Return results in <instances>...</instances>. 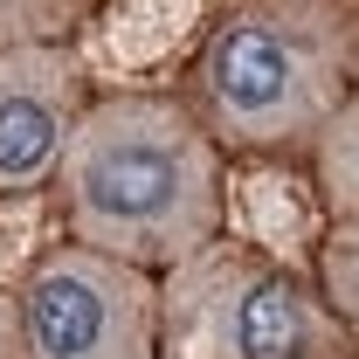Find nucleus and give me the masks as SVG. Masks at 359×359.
Instances as JSON below:
<instances>
[{"mask_svg": "<svg viewBox=\"0 0 359 359\" xmlns=\"http://www.w3.org/2000/svg\"><path fill=\"white\" fill-rule=\"evenodd\" d=\"M311 283L325 297V311L353 332L359 346V215H325V235L311 242Z\"/></svg>", "mask_w": 359, "mask_h": 359, "instance_id": "nucleus-7", "label": "nucleus"}, {"mask_svg": "<svg viewBox=\"0 0 359 359\" xmlns=\"http://www.w3.org/2000/svg\"><path fill=\"white\" fill-rule=\"evenodd\" d=\"M42 194L69 242L173 269L228 228V152L201 132L180 90L90 83Z\"/></svg>", "mask_w": 359, "mask_h": 359, "instance_id": "nucleus-1", "label": "nucleus"}, {"mask_svg": "<svg viewBox=\"0 0 359 359\" xmlns=\"http://www.w3.org/2000/svg\"><path fill=\"white\" fill-rule=\"evenodd\" d=\"M14 318L28 359H159V269L62 235L28 256Z\"/></svg>", "mask_w": 359, "mask_h": 359, "instance_id": "nucleus-4", "label": "nucleus"}, {"mask_svg": "<svg viewBox=\"0 0 359 359\" xmlns=\"http://www.w3.org/2000/svg\"><path fill=\"white\" fill-rule=\"evenodd\" d=\"M0 359H28L21 353V318H14V290L0 283Z\"/></svg>", "mask_w": 359, "mask_h": 359, "instance_id": "nucleus-9", "label": "nucleus"}, {"mask_svg": "<svg viewBox=\"0 0 359 359\" xmlns=\"http://www.w3.org/2000/svg\"><path fill=\"white\" fill-rule=\"evenodd\" d=\"M359 69V0H208L180 97L228 159H304Z\"/></svg>", "mask_w": 359, "mask_h": 359, "instance_id": "nucleus-2", "label": "nucleus"}, {"mask_svg": "<svg viewBox=\"0 0 359 359\" xmlns=\"http://www.w3.org/2000/svg\"><path fill=\"white\" fill-rule=\"evenodd\" d=\"M159 359H359L311 269L215 235L159 269Z\"/></svg>", "mask_w": 359, "mask_h": 359, "instance_id": "nucleus-3", "label": "nucleus"}, {"mask_svg": "<svg viewBox=\"0 0 359 359\" xmlns=\"http://www.w3.org/2000/svg\"><path fill=\"white\" fill-rule=\"evenodd\" d=\"M297 166H304V180H311L325 215H359V69H353V83H346V97H339V111L304 145Z\"/></svg>", "mask_w": 359, "mask_h": 359, "instance_id": "nucleus-6", "label": "nucleus"}, {"mask_svg": "<svg viewBox=\"0 0 359 359\" xmlns=\"http://www.w3.org/2000/svg\"><path fill=\"white\" fill-rule=\"evenodd\" d=\"M90 97V62L76 42L0 48V208L35 201L48 166L62 152V132Z\"/></svg>", "mask_w": 359, "mask_h": 359, "instance_id": "nucleus-5", "label": "nucleus"}, {"mask_svg": "<svg viewBox=\"0 0 359 359\" xmlns=\"http://www.w3.org/2000/svg\"><path fill=\"white\" fill-rule=\"evenodd\" d=\"M97 0H0V48H42L76 42Z\"/></svg>", "mask_w": 359, "mask_h": 359, "instance_id": "nucleus-8", "label": "nucleus"}]
</instances>
